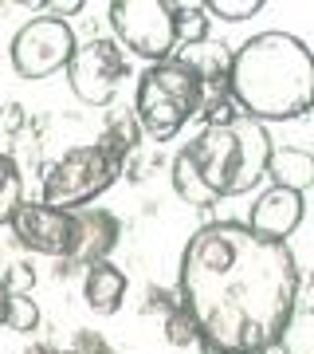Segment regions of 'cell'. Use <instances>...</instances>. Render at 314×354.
Listing matches in <instances>:
<instances>
[{"mask_svg": "<svg viewBox=\"0 0 314 354\" xmlns=\"http://www.w3.org/2000/svg\"><path fill=\"white\" fill-rule=\"evenodd\" d=\"M177 291L208 354H267L295 315L299 268L287 244L216 221L188 236Z\"/></svg>", "mask_w": 314, "mask_h": 354, "instance_id": "1", "label": "cell"}, {"mask_svg": "<svg viewBox=\"0 0 314 354\" xmlns=\"http://www.w3.org/2000/svg\"><path fill=\"white\" fill-rule=\"evenodd\" d=\"M228 95L251 122H291L314 111V51L291 32H259L232 55Z\"/></svg>", "mask_w": 314, "mask_h": 354, "instance_id": "2", "label": "cell"}, {"mask_svg": "<svg viewBox=\"0 0 314 354\" xmlns=\"http://www.w3.org/2000/svg\"><path fill=\"white\" fill-rule=\"evenodd\" d=\"M267 127L239 118L232 127H204L173 158V189L185 205L213 209L220 197H244L267 177Z\"/></svg>", "mask_w": 314, "mask_h": 354, "instance_id": "3", "label": "cell"}, {"mask_svg": "<svg viewBox=\"0 0 314 354\" xmlns=\"http://www.w3.org/2000/svg\"><path fill=\"white\" fill-rule=\"evenodd\" d=\"M204 83L185 64L177 59H161L150 64L138 75V91H134V122L146 138L169 142L181 134L188 118L201 114Z\"/></svg>", "mask_w": 314, "mask_h": 354, "instance_id": "4", "label": "cell"}, {"mask_svg": "<svg viewBox=\"0 0 314 354\" xmlns=\"http://www.w3.org/2000/svg\"><path fill=\"white\" fill-rule=\"evenodd\" d=\"M118 174H122V162L102 150L99 142L95 146H75L55 165H48L39 201L59 209V213H79V209L99 201L102 193L118 181Z\"/></svg>", "mask_w": 314, "mask_h": 354, "instance_id": "5", "label": "cell"}, {"mask_svg": "<svg viewBox=\"0 0 314 354\" xmlns=\"http://www.w3.org/2000/svg\"><path fill=\"white\" fill-rule=\"evenodd\" d=\"M114 44L134 51L150 64L173 59L177 32H173V4L165 0H114L110 4Z\"/></svg>", "mask_w": 314, "mask_h": 354, "instance_id": "6", "label": "cell"}, {"mask_svg": "<svg viewBox=\"0 0 314 354\" xmlns=\"http://www.w3.org/2000/svg\"><path fill=\"white\" fill-rule=\"evenodd\" d=\"M75 32L67 20L55 16H36L28 20L8 44V59H12L20 79H48L55 71H67L71 55H75Z\"/></svg>", "mask_w": 314, "mask_h": 354, "instance_id": "7", "label": "cell"}, {"mask_svg": "<svg viewBox=\"0 0 314 354\" xmlns=\"http://www.w3.org/2000/svg\"><path fill=\"white\" fill-rule=\"evenodd\" d=\"M122 79H130V59L106 36L87 39L83 48H75L71 64H67V83L75 91V99L87 102V106H106V102H114Z\"/></svg>", "mask_w": 314, "mask_h": 354, "instance_id": "8", "label": "cell"}, {"mask_svg": "<svg viewBox=\"0 0 314 354\" xmlns=\"http://www.w3.org/2000/svg\"><path fill=\"white\" fill-rule=\"evenodd\" d=\"M12 236L24 244L28 252L39 256H63L71 252V241H75V221L71 213H59L43 201H24L12 216Z\"/></svg>", "mask_w": 314, "mask_h": 354, "instance_id": "9", "label": "cell"}, {"mask_svg": "<svg viewBox=\"0 0 314 354\" xmlns=\"http://www.w3.org/2000/svg\"><path fill=\"white\" fill-rule=\"evenodd\" d=\"M75 221V241H71V252H67V264H79V268H90V264H102L106 256L118 248V236H122V221L99 205H87L71 213Z\"/></svg>", "mask_w": 314, "mask_h": 354, "instance_id": "10", "label": "cell"}, {"mask_svg": "<svg viewBox=\"0 0 314 354\" xmlns=\"http://www.w3.org/2000/svg\"><path fill=\"white\" fill-rule=\"evenodd\" d=\"M302 193H291V189H271L259 193V201L251 205V216H248V228L264 241H275V244H287V236L302 225Z\"/></svg>", "mask_w": 314, "mask_h": 354, "instance_id": "11", "label": "cell"}, {"mask_svg": "<svg viewBox=\"0 0 314 354\" xmlns=\"http://www.w3.org/2000/svg\"><path fill=\"white\" fill-rule=\"evenodd\" d=\"M126 288H130V279H126L122 268H114L110 260H102V264H90L87 276H83V299L95 315H114L126 299Z\"/></svg>", "mask_w": 314, "mask_h": 354, "instance_id": "12", "label": "cell"}, {"mask_svg": "<svg viewBox=\"0 0 314 354\" xmlns=\"http://www.w3.org/2000/svg\"><path fill=\"white\" fill-rule=\"evenodd\" d=\"M267 177L275 181V189L306 193L314 185V153L299 146H275L267 158Z\"/></svg>", "mask_w": 314, "mask_h": 354, "instance_id": "13", "label": "cell"}, {"mask_svg": "<svg viewBox=\"0 0 314 354\" xmlns=\"http://www.w3.org/2000/svg\"><path fill=\"white\" fill-rule=\"evenodd\" d=\"M181 55H173L177 64H185L193 75L201 79L204 87H228V71H232V55H228L224 44H188V48H177Z\"/></svg>", "mask_w": 314, "mask_h": 354, "instance_id": "14", "label": "cell"}, {"mask_svg": "<svg viewBox=\"0 0 314 354\" xmlns=\"http://www.w3.org/2000/svg\"><path fill=\"white\" fill-rule=\"evenodd\" d=\"M20 205H24V174L12 153H0V225H12Z\"/></svg>", "mask_w": 314, "mask_h": 354, "instance_id": "15", "label": "cell"}, {"mask_svg": "<svg viewBox=\"0 0 314 354\" xmlns=\"http://www.w3.org/2000/svg\"><path fill=\"white\" fill-rule=\"evenodd\" d=\"M208 20L204 4H173V32H177V48L188 44H204L208 39Z\"/></svg>", "mask_w": 314, "mask_h": 354, "instance_id": "16", "label": "cell"}, {"mask_svg": "<svg viewBox=\"0 0 314 354\" xmlns=\"http://www.w3.org/2000/svg\"><path fill=\"white\" fill-rule=\"evenodd\" d=\"M99 146L106 153H114V158L126 165V158H130V153H134V146H138V122H134V114H114L110 127L102 130Z\"/></svg>", "mask_w": 314, "mask_h": 354, "instance_id": "17", "label": "cell"}, {"mask_svg": "<svg viewBox=\"0 0 314 354\" xmlns=\"http://www.w3.org/2000/svg\"><path fill=\"white\" fill-rule=\"evenodd\" d=\"M201 118H204V127H232V122H239L244 114H239V106L232 102L228 87H204Z\"/></svg>", "mask_w": 314, "mask_h": 354, "instance_id": "18", "label": "cell"}, {"mask_svg": "<svg viewBox=\"0 0 314 354\" xmlns=\"http://www.w3.org/2000/svg\"><path fill=\"white\" fill-rule=\"evenodd\" d=\"M4 327L16 330V335H32L39 327V307L28 291H8V315H4Z\"/></svg>", "mask_w": 314, "mask_h": 354, "instance_id": "19", "label": "cell"}, {"mask_svg": "<svg viewBox=\"0 0 314 354\" xmlns=\"http://www.w3.org/2000/svg\"><path fill=\"white\" fill-rule=\"evenodd\" d=\"M279 346L287 354H314V311H306V315H299V319L291 315Z\"/></svg>", "mask_w": 314, "mask_h": 354, "instance_id": "20", "label": "cell"}, {"mask_svg": "<svg viewBox=\"0 0 314 354\" xmlns=\"http://www.w3.org/2000/svg\"><path fill=\"white\" fill-rule=\"evenodd\" d=\"M165 339L173 342V346H193V342H201L197 335V323L188 319V311L181 304L169 307V315H165Z\"/></svg>", "mask_w": 314, "mask_h": 354, "instance_id": "21", "label": "cell"}, {"mask_svg": "<svg viewBox=\"0 0 314 354\" xmlns=\"http://www.w3.org/2000/svg\"><path fill=\"white\" fill-rule=\"evenodd\" d=\"M204 12L220 16L228 24H239V20H248V16L264 12V0H213V4H204Z\"/></svg>", "mask_w": 314, "mask_h": 354, "instance_id": "22", "label": "cell"}, {"mask_svg": "<svg viewBox=\"0 0 314 354\" xmlns=\"http://www.w3.org/2000/svg\"><path fill=\"white\" fill-rule=\"evenodd\" d=\"M28 118H24V106L20 102H8V106H0V130L4 134H16V130L24 127Z\"/></svg>", "mask_w": 314, "mask_h": 354, "instance_id": "23", "label": "cell"}, {"mask_svg": "<svg viewBox=\"0 0 314 354\" xmlns=\"http://www.w3.org/2000/svg\"><path fill=\"white\" fill-rule=\"evenodd\" d=\"M75 354H110V351H106V342H102L99 335H79Z\"/></svg>", "mask_w": 314, "mask_h": 354, "instance_id": "24", "label": "cell"}, {"mask_svg": "<svg viewBox=\"0 0 314 354\" xmlns=\"http://www.w3.org/2000/svg\"><path fill=\"white\" fill-rule=\"evenodd\" d=\"M8 315V288H4V276H0V323Z\"/></svg>", "mask_w": 314, "mask_h": 354, "instance_id": "25", "label": "cell"}, {"mask_svg": "<svg viewBox=\"0 0 314 354\" xmlns=\"http://www.w3.org/2000/svg\"><path fill=\"white\" fill-rule=\"evenodd\" d=\"M24 354H51V351H48V346H28Z\"/></svg>", "mask_w": 314, "mask_h": 354, "instance_id": "26", "label": "cell"}, {"mask_svg": "<svg viewBox=\"0 0 314 354\" xmlns=\"http://www.w3.org/2000/svg\"><path fill=\"white\" fill-rule=\"evenodd\" d=\"M51 354H75V351H51Z\"/></svg>", "mask_w": 314, "mask_h": 354, "instance_id": "27", "label": "cell"}]
</instances>
